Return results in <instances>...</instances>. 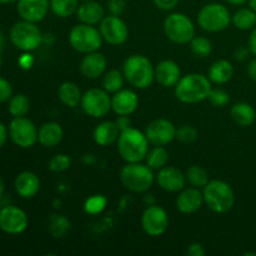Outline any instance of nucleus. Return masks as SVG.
Returning <instances> with one entry per match:
<instances>
[{"label":"nucleus","instance_id":"obj_57","mask_svg":"<svg viewBox=\"0 0 256 256\" xmlns=\"http://www.w3.org/2000/svg\"><path fill=\"white\" fill-rule=\"evenodd\" d=\"M2 52H0V66H2Z\"/></svg>","mask_w":256,"mask_h":256},{"label":"nucleus","instance_id":"obj_45","mask_svg":"<svg viewBox=\"0 0 256 256\" xmlns=\"http://www.w3.org/2000/svg\"><path fill=\"white\" fill-rule=\"evenodd\" d=\"M186 254L189 256H204L206 254V252H205L204 246L202 244H199V242H192L188 248Z\"/></svg>","mask_w":256,"mask_h":256},{"label":"nucleus","instance_id":"obj_34","mask_svg":"<svg viewBox=\"0 0 256 256\" xmlns=\"http://www.w3.org/2000/svg\"><path fill=\"white\" fill-rule=\"evenodd\" d=\"M8 108H9V112L12 118H22L29 112L30 102L26 95L16 94L10 98Z\"/></svg>","mask_w":256,"mask_h":256},{"label":"nucleus","instance_id":"obj_56","mask_svg":"<svg viewBox=\"0 0 256 256\" xmlns=\"http://www.w3.org/2000/svg\"><path fill=\"white\" fill-rule=\"evenodd\" d=\"M244 255H245V256H249V255H254V256H256V252H245Z\"/></svg>","mask_w":256,"mask_h":256},{"label":"nucleus","instance_id":"obj_36","mask_svg":"<svg viewBox=\"0 0 256 256\" xmlns=\"http://www.w3.org/2000/svg\"><path fill=\"white\" fill-rule=\"evenodd\" d=\"M189 44L192 54L196 58H200V59L208 58L212 52V40L208 39V38L205 36H196V35H195Z\"/></svg>","mask_w":256,"mask_h":256},{"label":"nucleus","instance_id":"obj_29","mask_svg":"<svg viewBox=\"0 0 256 256\" xmlns=\"http://www.w3.org/2000/svg\"><path fill=\"white\" fill-rule=\"evenodd\" d=\"M232 22L239 30H252L256 26V12L252 8H240L232 16Z\"/></svg>","mask_w":256,"mask_h":256},{"label":"nucleus","instance_id":"obj_31","mask_svg":"<svg viewBox=\"0 0 256 256\" xmlns=\"http://www.w3.org/2000/svg\"><path fill=\"white\" fill-rule=\"evenodd\" d=\"M185 178H186V182L190 186L198 188V189L202 190L210 182L208 172L202 166H199V165H192V166L188 168L186 172H185Z\"/></svg>","mask_w":256,"mask_h":256},{"label":"nucleus","instance_id":"obj_30","mask_svg":"<svg viewBox=\"0 0 256 256\" xmlns=\"http://www.w3.org/2000/svg\"><path fill=\"white\" fill-rule=\"evenodd\" d=\"M146 165H149L152 170H160L166 166L169 162V152L165 146H154L149 149L146 158H145Z\"/></svg>","mask_w":256,"mask_h":256},{"label":"nucleus","instance_id":"obj_7","mask_svg":"<svg viewBox=\"0 0 256 256\" xmlns=\"http://www.w3.org/2000/svg\"><path fill=\"white\" fill-rule=\"evenodd\" d=\"M44 34L36 22L22 20L12 25L10 29V42L22 52H34L42 44Z\"/></svg>","mask_w":256,"mask_h":256},{"label":"nucleus","instance_id":"obj_6","mask_svg":"<svg viewBox=\"0 0 256 256\" xmlns=\"http://www.w3.org/2000/svg\"><path fill=\"white\" fill-rule=\"evenodd\" d=\"M198 24L208 32H222L232 24V14L225 5L209 2L198 12Z\"/></svg>","mask_w":256,"mask_h":256},{"label":"nucleus","instance_id":"obj_21","mask_svg":"<svg viewBox=\"0 0 256 256\" xmlns=\"http://www.w3.org/2000/svg\"><path fill=\"white\" fill-rule=\"evenodd\" d=\"M182 76L179 64L174 60H162L155 65V82L162 88H175Z\"/></svg>","mask_w":256,"mask_h":256},{"label":"nucleus","instance_id":"obj_58","mask_svg":"<svg viewBox=\"0 0 256 256\" xmlns=\"http://www.w3.org/2000/svg\"><path fill=\"white\" fill-rule=\"evenodd\" d=\"M80 2H90V0H80Z\"/></svg>","mask_w":256,"mask_h":256},{"label":"nucleus","instance_id":"obj_26","mask_svg":"<svg viewBox=\"0 0 256 256\" xmlns=\"http://www.w3.org/2000/svg\"><path fill=\"white\" fill-rule=\"evenodd\" d=\"M234 76V68L229 60L219 59L212 64L208 72V78L214 84L222 85L229 82Z\"/></svg>","mask_w":256,"mask_h":256},{"label":"nucleus","instance_id":"obj_4","mask_svg":"<svg viewBox=\"0 0 256 256\" xmlns=\"http://www.w3.org/2000/svg\"><path fill=\"white\" fill-rule=\"evenodd\" d=\"M204 204L216 214L230 212L235 204V192L224 180H210L202 189Z\"/></svg>","mask_w":256,"mask_h":256},{"label":"nucleus","instance_id":"obj_11","mask_svg":"<svg viewBox=\"0 0 256 256\" xmlns=\"http://www.w3.org/2000/svg\"><path fill=\"white\" fill-rule=\"evenodd\" d=\"M9 136L15 145L22 149H29L38 142V129L28 118H14L9 124Z\"/></svg>","mask_w":256,"mask_h":256},{"label":"nucleus","instance_id":"obj_5","mask_svg":"<svg viewBox=\"0 0 256 256\" xmlns=\"http://www.w3.org/2000/svg\"><path fill=\"white\" fill-rule=\"evenodd\" d=\"M120 182L130 192H145L154 184V170L142 162H126L120 170Z\"/></svg>","mask_w":256,"mask_h":256},{"label":"nucleus","instance_id":"obj_46","mask_svg":"<svg viewBox=\"0 0 256 256\" xmlns=\"http://www.w3.org/2000/svg\"><path fill=\"white\" fill-rule=\"evenodd\" d=\"M115 122H116L118 126H119L120 132L126 130L128 128L132 126V120H130V118L128 116V115H118V119L115 120Z\"/></svg>","mask_w":256,"mask_h":256},{"label":"nucleus","instance_id":"obj_44","mask_svg":"<svg viewBox=\"0 0 256 256\" xmlns=\"http://www.w3.org/2000/svg\"><path fill=\"white\" fill-rule=\"evenodd\" d=\"M19 62V66L22 68V69L28 70L32 66V64H34V56L30 54V52H24V54L19 58V62Z\"/></svg>","mask_w":256,"mask_h":256},{"label":"nucleus","instance_id":"obj_18","mask_svg":"<svg viewBox=\"0 0 256 256\" xmlns=\"http://www.w3.org/2000/svg\"><path fill=\"white\" fill-rule=\"evenodd\" d=\"M139 106V96L132 89H124L116 92L112 96V110L116 115L130 116Z\"/></svg>","mask_w":256,"mask_h":256},{"label":"nucleus","instance_id":"obj_40","mask_svg":"<svg viewBox=\"0 0 256 256\" xmlns=\"http://www.w3.org/2000/svg\"><path fill=\"white\" fill-rule=\"evenodd\" d=\"M208 100L210 102V104L214 105L216 108H224L229 104L230 102V95L228 94L225 90L220 89V88H212V92H210Z\"/></svg>","mask_w":256,"mask_h":256},{"label":"nucleus","instance_id":"obj_20","mask_svg":"<svg viewBox=\"0 0 256 256\" xmlns=\"http://www.w3.org/2000/svg\"><path fill=\"white\" fill-rule=\"evenodd\" d=\"M106 58L98 50V52L85 54L82 62H80V72L88 79L95 80L99 79L100 76H102L106 72Z\"/></svg>","mask_w":256,"mask_h":256},{"label":"nucleus","instance_id":"obj_25","mask_svg":"<svg viewBox=\"0 0 256 256\" xmlns=\"http://www.w3.org/2000/svg\"><path fill=\"white\" fill-rule=\"evenodd\" d=\"M64 138L62 126L56 122H44L38 132V142L44 148H55Z\"/></svg>","mask_w":256,"mask_h":256},{"label":"nucleus","instance_id":"obj_52","mask_svg":"<svg viewBox=\"0 0 256 256\" xmlns=\"http://www.w3.org/2000/svg\"><path fill=\"white\" fill-rule=\"evenodd\" d=\"M4 192H5V182L4 180L0 178V199H2V196L4 195Z\"/></svg>","mask_w":256,"mask_h":256},{"label":"nucleus","instance_id":"obj_50","mask_svg":"<svg viewBox=\"0 0 256 256\" xmlns=\"http://www.w3.org/2000/svg\"><path fill=\"white\" fill-rule=\"evenodd\" d=\"M248 75H249L250 79L254 80L256 82V58L252 59V62H249V65H248Z\"/></svg>","mask_w":256,"mask_h":256},{"label":"nucleus","instance_id":"obj_47","mask_svg":"<svg viewBox=\"0 0 256 256\" xmlns=\"http://www.w3.org/2000/svg\"><path fill=\"white\" fill-rule=\"evenodd\" d=\"M250 52H250L249 48L239 46V48H236V49H235L234 56H235V59L239 60V62H244V60L248 59V56H249Z\"/></svg>","mask_w":256,"mask_h":256},{"label":"nucleus","instance_id":"obj_35","mask_svg":"<svg viewBox=\"0 0 256 256\" xmlns=\"http://www.w3.org/2000/svg\"><path fill=\"white\" fill-rule=\"evenodd\" d=\"M70 230V222L64 215H52L49 222V232L56 239H62Z\"/></svg>","mask_w":256,"mask_h":256},{"label":"nucleus","instance_id":"obj_24","mask_svg":"<svg viewBox=\"0 0 256 256\" xmlns=\"http://www.w3.org/2000/svg\"><path fill=\"white\" fill-rule=\"evenodd\" d=\"M120 132H122L115 120H104L95 126L92 138L99 146H110L118 142Z\"/></svg>","mask_w":256,"mask_h":256},{"label":"nucleus","instance_id":"obj_9","mask_svg":"<svg viewBox=\"0 0 256 256\" xmlns=\"http://www.w3.org/2000/svg\"><path fill=\"white\" fill-rule=\"evenodd\" d=\"M164 32L174 44H189L195 36V25L188 15L182 12H172L164 20Z\"/></svg>","mask_w":256,"mask_h":256},{"label":"nucleus","instance_id":"obj_33","mask_svg":"<svg viewBox=\"0 0 256 256\" xmlns=\"http://www.w3.org/2000/svg\"><path fill=\"white\" fill-rule=\"evenodd\" d=\"M79 0H50V10L62 19L76 14Z\"/></svg>","mask_w":256,"mask_h":256},{"label":"nucleus","instance_id":"obj_32","mask_svg":"<svg viewBox=\"0 0 256 256\" xmlns=\"http://www.w3.org/2000/svg\"><path fill=\"white\" fill-rule=\"evenodd\" d=\"M125 76L122 72L116 69L109 70L102 75V89L106 90L109 94H115L124 86Z\"/></svg>","mask_w":256,"mask_h":256},{"label":"nucleus","instance_id":"obj_12","mask_svg":"<svg viewBox=\"0 0 256 256\" xmlns=\"http://www.w3.org/2000/svg\"><path fill=\"white\" fill-rule=\"evenodd\" d=\"M142 228L149 236L156 238L165 234L169 228V216L164 208L152 204L142 214Z\"/></svg>","mask_w":256,"mask_h":256},{"label":"nucleus","instance_id":"obj_41","mask_svg":"<svg viewBox=\"0 0 256 256\" xmlns=\"http://www.w3.org/2000/svg\"><path fill=\"white\" fill-rule=\"evenodd\" d=\"M12 96V86L5 78L0 76V104L9 102Z\"/></svg>","mask_w":256,"mask_h":256},{"label":"nucleus","instance_id":"obj_51","mask_svg":"<svg viewBox=\"0 0 256 256\" xmlns=\"http://www.w3.org/2000/svg\"><path fill=\"white\" fill-rule=\"evenodd\" d=\"M225 2L230 5H234V6H242L245 2H248V0H225Z\"/></svg>","mask_w":256,"mask_h":256},{"label":"nucleus","instance_id":"obj_10","mask_svg":"<svg viewBox=\"0 0 256 256\" xmlns=\"http://www.w3.org/2000/svg\"><path fill=\"white\" fill-rule=\"evenodd\" d=\"M80 106L88 116L102 119L112 110V96L106 90L92 88L82 94Z\"/></svg>","mask_w":256,"mask_h":256},{"label":"nucleus","instance_id":"obj_23","mask_svg":"<svg viewBox=\"0 0 256 256\" xmlns=\"http://www.w3.org/2000/svg\"><path fill=\"white\" fill-rule=\"evenodd\" d=\"M105 16V10L96 0L82 2L76 10V18L80 22L88 25H99Z\"/></svg>","mask_w":256,"mask_h":256},{"label":"nucleus","instance_id":"obj_53","mask_svg":"<svg viewBox=\"0 0 256 256\" xmlns=\"http://www.w3.org/2000/svg\"><path fill=\"white\" fill-rule=\"evenodd\" d=\"M4 45H5L4 35H2V32H0V52H2V49H4Z\"/></svg>","mask_w":256,"mask_h":256},{"label":"nucleus","instance_id":"obj_13","mask_svg":"<svg viewBox=\"0 0 256 256\" xmlns=\"http://www.w3.org/2000/svg\"><path fill=\"white\" fill-rule=\"evenodd\" d=\"M99 30L104 42L114 46L122 45L129 38V28L126 22L116 15H105L99 24Z\"/></svg>","mask_w":256,"mask_h":256},{"label":"nucleus","instance_id":"obj_37","mask_svg":"<svg viewBox=\"0 0 256 256\" xmlns=\"http://www.w3.org/2000/svg\"><path fill=\"white\" fill-rule=\"evenodd\" d=\"M108 205V199L104 195H92L84 202V210L89 215H96L104 212Z\"/></svg>","mask_w":256,"mask_h":256},{"label":"nucleus","instance_id":"obj_48","mask_svg":"<svg viewBox=\"0 0 256 256\" xmlns=\"http://www.w3.org/2000/svg\"><path fill=\"white\" fill-rule=\"evenodd\" d=\"M8 136H9V130L6 129L2 122H0V148L4 146V144L6 142Z\"/></svg>","mask_w":256,"mask_h":256},{"label":"nucleus","instance_id":"obj_16","mask_svg":"<svg viewBox=\"0 0 256 256\" xmlns=\"http://www.w3.org/2000/svg\"><path fill=\"white\" fill-rule=\"evenodd\" d=\"M155 182L160 189L168 192H179L186 186V178L185 174L175 166H164L158 170L155 175Z\"/></svg>","mask_w":256,"mask_h":256},{"label":"nucleus","instance_id":"obj_19","mask_svg":"<svg viewBox=\"0 0 256 256\" xmlns=\"http://www.w3.org/2000/svg\"><path fill=\"white\" fill-rule=\"evenodd\" d=\"M204 204V195L202 190L194 186H185L180 190L176 198V208L182 214H194L202 209Z\"/></svg>","mask_w":256,"mask_h":256},{"label":"nucleus","instance_id":"obj_3","mask_svg":"<svg viewBox=\"0 0 256 256\" xmlns=\"http://www.w3.org/2000/svg\"><path fill=\"white\" fill-rule=\"evenodd\" d=\"M122 72L125 80L135 89H148L155 80V66L146 56L142 54H134L126 58L122 64Z\"/></svg>","mask_w":256,"mask_h":256},{"label":"nucleus","instance_id":"obj_2","mask_svg":"<svg viewBox=\"0 0 256 256\" xmlns=\"http://www.w3.org/2000/svg\"><path fill=\"white\" fill-rule=\"evenodd\" d=\"M149 145L145 132L132 126L122 130L116 142L118 152L126 162H142L145 160Z\"/></svg>","mask_w":256,"mask_h":256},{"label":"nucleus","instance_id":"obj_38","mask_svg":"<svg viewBox=\"0 0 256 256\" xmlns=\"http://www.w3.org/2000/svg\"><path fill=\"white\" fill-rule=\"evenodd\" d=\"M198 138H199V132L196 128L192 125H182L176 129V139L184 144H192L196 142Z\"/></svg>","mask_w":256,"mask_h":256},{"label":"nucleus","instance_id":"obj_14","mask_svg":"<svg viewBox=\"0 0 256 256\" xmlns=\"http://www.w3.org/2000/svg\"><path fill=\"white\" fill-rule=\"evenodd\" d=\"M176 129L174 122L169 119L160 118L149 122L144 132L152 146H166L172 140L176 139Z\"/></svg>","mask_w":256,"mask_h":256},{"label":"nucleus","instance_id":"obj_28","mask_svg":"<svg viewBox=\"0 0 256 256\" xmlns=\"http://www.w3.org/2000/svg\"><path fill=\"white\" fill-rule=\"evenodd\" d=\"M232 119L240 126H250L256 120V112L252 104L249 102H236L230 109Z\"/></svg>","mask_w":256,"mask_h":256},{"label":"nucleus","instance_id":"obj_1","mask_svg":"<svg viewBox=\"0 0 256 256\" xmlns=\"http://www.w3.org/2000/svg\"><path fill=\"white\" fill-rule=\"evenodd\" d=\"M212 82L208 75L190 72L184 75L174 88L175 96L184 104H198L208 99L212 92Z\"/></svg>","mask_w":256,"mask_h":256},{"label":"nucleus","instance_id":"obj_8","mask_svg":"<svg viewBox=\"0 0 256 256\" xmlns=\"http://www.w3.org/2000/svg\"><path fill=\"white\" fill-rule=\"evenodd\" d=\"M102 39L100 30L94 25L80 24L72 26L69 32V44L76 52L82 54L98 52L102 48Z\"/></svg>","mask_w":256,"mask_h":256},{"label":"nucleus","instance_id":"obj_15","mask_svg":"<svg viewBox=\"0 0 256 256\" xmlns=\"http://www.w3.org/2000/svg\"><path fill=\"white\" fill-rule=\"evenodd\" d=\"M29 225L26 212L18 206H5L0 210V229L10 235H19Z\"/></svg>","mask_w":256,"mask_h":256},{"label":"nucleus","instance_id":"obj_55","mask_svg":"<svg viewBox=\"0 0 256 256\" xmlns=\"http://www.w3.org/2000/svg\"><path fill=\"white\" fill-rule=\"evenodd\" d=\"M18 0H0V4H12V2H16Z\"/></svg>","mask_w":256,"mask_h":256},{"label":"nucleus","instance_id":"obj_43","mask_svg":"<svg viewBox=\"0 0 256 256\" xmlns=\"http://www.w3.org/2000/svg\"><path fill=\"white\" fill-rule=\"evenodd\" d=\"M155 6L162 12H172L178 6L180 0H152Z\"/></svg>","mask_w":256,"mask_h":256},{"label":"nucleus","instance_id":"obj_49","mask_svg":"<svg viewBox=\"0 0 256 256\" xmlns=\"http://www.w3.org/2000/svg\"><path fill=\"white\" fill-rule=\"evenodd\" d=\"M249 49L252 54H254L256 56V26L252 29V34L249 36Z\"/></svg>","mask_w":256,"mask_h":256},{"label":"nucleus","instance_id":"obj_54","mask_svg":"<svg viewBox=\"0 0 256 256\" xmlns=\"http://www.w3.org/2000/svg\"><path fill=\"white\" fill-rule=\"evenodd\" d=\"M248 2H249V6L256 12V0H248Z\"/></svg>","mask_w":256,"mask_h":256},{"label":"nucleus","instance_id":"obj_17","mask_svg":"<svg viewBox=\"0 0 256 256\" xmlns=\"http://www.w3.org/2000/svg\"><path fill=\"white\" fill-rule=\"evenodd\" d=\"M18 14L22 20L39 22L48 15L50 0H18Z\"/></svg>","mask_w":256,"mask_h":256},{"label":"nucleus","instance_id":"obj_27","mask_svg":"<svg viewBox=\"0 0 256 256\" xmlns=\"http://www.w3.org/2000/svg\"><path fill=\"white\" fill-rule=\"evenodd\" d=\"M58 98L62 105L70 109H75L82 102V92L78 84L72 82H65L58 89Z\"/></svg>","mask_w":256,"mask_h":256},{"label":"nucleus","instance_id":"obj_39","mask_svg":"<svg viewBox=\"0 0 256 256\" xmlns=\"http://www.w3.org/2000/svg\"><path fill=\"white\" fill-rule=\"evenodd\" d=\"M72 165V159L66 154H56L50 159L49 169L54 172H66Z\"/></svg>","mask_w":256,"mask_h":256},{"label":"nucleus","instance_id":"obj_22","mask_svg":"<svg viewBox=\"0 0 256 256\" xmlns=\"http://www.w3.org/2000/svg\"><path fill=\"white\" fill-rule=\"evenodd\" d=\"M15 192L22 199H32L39 192L40 179L35 172L25 170L16 176L14 182Z\"/></svg>","mask_w":256,"mask_h":256},{"label":"nucleus","instance_id":"obj_42","mask_svg":"<svg viewBox=\"0 0 256 256\" xmlns=\"http://www.w3.org/2000/svg\"><path fill=\"white\" fill-rule=\"evenodd\" d=\"M126 9V0H108V10L112 15L120 16Z\"/></svg>","mask_w":256,"mask_h":256}]
</instances>
